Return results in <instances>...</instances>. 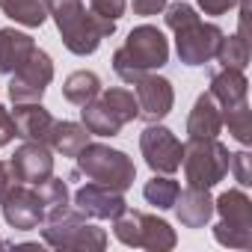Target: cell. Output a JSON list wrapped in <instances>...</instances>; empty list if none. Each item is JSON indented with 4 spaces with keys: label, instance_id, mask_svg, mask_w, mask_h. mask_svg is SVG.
I'll return each instance as SVG.
<instances>
[{
    "label": "cell",
    "instance_id": "cell-1",
    "mask_svg": "<svg viewBox=\"0 0 252 252\" xmlns=\"http://www.w3.org/2000/svg\"><path fill=\"white\" fill-rule=\"evenodd\" d=\"M48 15L54 18L63 45L77 57L95 54L98 45L116 33V21L95 15L83 6V0H48Z\"/></svg>",
    "mask_w": 252,
    "mask_h": 252
},
{
    "label": "cell",
    "instance_id": "cell-2",
    "mask_svg": "<svg viewBox=\"0 0 252 252\" xmlns=\"http://www.w3.org/2000/svg\"><path fill=\"white\" fill-rule=\"evenodd\" d=\"M166 27L175 33V51L184 65H205L214 60L222 30L217 24H205L190 3H166L163 9Z\"/></svg>",
    "mask_w": 252,
    "mask_h": 252
},
{
    "label": "cell",
    "instance_id": "cell-3",
    "mask_svg": "<svg viewBox=\"0 0 252 252\" xmlns=\"http://www.w3.org/2000/svg\"><path fill=\"white\" fill-rule=\"evenodd\" d=\"M166 63H169V42L152 24L134 27L128 33V39H125V45L113 54V71L125 83H134L143 74L163 68Z\"/></svg>",
    "mask_w": 252,
    "mask_h": 252
},
{
    "label": "cell",
    "instance_id": "cell-4",
    "mask_svg": "<svg viewBox=\"0 0 252 252\" xmlns=\"http://www.w3.org/2000/svg\"><path fill=\"white\" fill-rule=\"evenodd\" d=\"M83 116V128L95 137H116L128 122H134L140 116L137 110V98L131 89H101L98 98H92L89 104H83L80 110Z\"/></svg>",
    "mask_w": 252,
    "mask_h": 252
},
{
    "label": "cell",
    "instance_id": "cell-5",
    "mask_svg": "<svg viewBox=\"0 0 252 252\" xmlns=\"http://www.w3.org/2000/svg\"><path fill=\"white\" fill-rule=\"evenodd\" d=\"M77 175H86L89 181H98L104 187H113L119 193H125L134 178H137V166L134 160L119 152V149H110L104 143H86L80 152H77Z\"/></svg>",
    "mask_w": 252,
    "mask_h": 252
},
{
    "label": "cell",
    "instance_id": "cell-6",
    "mask_svg": "<svg viewBox=\"0 0 252 252\" xmlns=\"http://www.w3.org/2000/svg\"><path fill=\"white\" fill-rule=\"evenodd\" d=\"M42 237L54 249H77V252H101L107 249V231L86 222V217L71 205L63 214L45 220Z\"/></svg>",
    "mask_w": 252,
    "mask_h": 252
},
{
    "label": "cell",
    "instance_id": "cell-7",
    "mask_svg": "<svg viewBox=\"0 0 252 252\" xmlns=\"http://www.w3.org/2000/svg\"><path fill=\"white\" fill-rule=\"evenodd\" d=\"M113 234L125 246H140V249H149V252H169L178 243L175 228L166 220H158V217L143 214V211H125L122 217H116L113 220Z\"/></svg>",
    "mask_w": 252,
    "mask_h": 252
},
{
    "label": "cell",
    "instance_id": "cell-8",
    "mask_svg": "<svg viewBox=\"0 0 252 252\" xmlns=\"http://www.w3.org/2000/svg\"><path fill=\"white\" fill-rule=\"evenodd\" d=\"M214 214H220V222L214 225L217 243L228 249L252 246V202L243 190H225L220 199H214Z\"/></svg>",
    "mask_w": 252,
    "mask_h": 252
},
{
    "label": "cell",
    "instance_id": "cell-9",
    "mask_svg": "<svg viewBox=\"0 0 252 252\" xmlns=\"http://www.w3.org/2000/svg\"><path fill=\"white\" fill-rule=\"evenodd\" d=\"M228 149L214 137V140H187L184 146V175L187 187H202L211 190L228 175Z\"/></svg>",
    "mask_w": 252,
    "mask_h": 252
},
{
    "label": "cell",
    "instance_id": "cell-10",
    "mask_svg": "<svg viewBox=\"0 0 252 252\" xmlns=\"http://www.w3.org/2000/svg\"><path fill=\"white\" fill-rule=\"evenodd\" d=\"M51 80H54V63H51V57L42 48H36L12 71V80H9V98H12V104L42 101V95L51 86Z\"/></svg>",
    "mask_w": 252,
    "mask_h": 252
},
{
    "label": "cell",
    "instance_id": "cell-11",
    "mask_svg": "<svg viewBox=\"0 0 252 252\" xmlns=\"http://www.w3.org/2000/svg\"><path fill=\"white\" fill-rule=\"evenodd\" d=\"M140 152L149 163L152 172L158 175H172L181 169V158H184V146L175 140V134L163 125H149L140 134Z\"/></svg>",
    "mask_w": 252,
    "mask_h": 252
},
{
    "label": "cell",
    "instance_id": "cell-12",
    "mask_svg": "<svg viewBox=\"0 0 252 252\" xmlns=\"http://www.w3.org/2000/svg\"><path fill=\"white\" fill-rule=\"evenodd\" d=\"M134 98H137V110H140L137 119H143L146 125H155V122H160L172 113L175 89L166 77L149 71L140 80H134Z\"/></svg>",
    "mask_w": 252,
    "mask_h": 252
},
{
    "label": "cell",
    "instance_id": "cell-13",
    "mask_svg": "<svg viewBox=\"0 0 252 252\" xmlns=\"http://www.w3.org/2000/svg\"><path fill=\"white\" fill-rule=\"evenodd\" d=\"M9 175L12 181L18 184H42L45 178L54 175V152L48 143H36V140H27L24 146L15 149V155L9 158Z\"/></svg>",
    "mask_w": 252,
    "mask_h": 252
},
{
    "label": "cell",
    "instance_id": "cell-14",
    "mask_svg": "<svg viewBox=\"0 0 252 252\" xmlns=\"http://www.w3.org/2000/svg\"><path fill=\"white\" fill-rule=\"evenodd\" d=\"M0 208H3V220L15 231H33L45 222V208L39 202V193L30 190V184H15L0 196Z\"/></svg>",
    "mask_w": 252,
    "mask_h": 252
},
{
    "label": "cell",
    "instance_id": "cell-15",
    "mask_svg": "<svg viewBox=\"0 0 252 252\" xmlns=\"http://www.w3.org/2000/svg\"><path fill=\"white\" fill-rule=\"evenodd\" d=\"M74 208L83 217H92V220H116L128 211V202H125V196L119 190L92 181V184H86L74 193Z\"/></svg>",
    "mask_w": 252,
    "mask_h": 252
},
{
    "label": "cell",
    "instance_id": "cell-16",
    "mask_svg": "<svg viewBox=\"0 0 252 252\" xmlns=\"http://www.w3.org/2000/svg\"><path fill=\"white\" fill-rule=\"evenodd\" d=\"M172 208L184 228H205L214 217V196H211V190L187 187V190H178V199Z\"/></svg>",
    "mask_w": 252,
    "mask_h": 252
},
{
    "label": "cell",
    "instance_id": "cell-17",
    "mask_svg": "<svg viewBox=\"0 0 252 252\" xmlns=\"http://www.w3.org/2000/svg\"><path fill=\"white\" fill-rule=\"evenodd\" d=\"M12 122H15V137L36 140V143H48L54 116L42 107V101H27V104H15Z\"/></svg>",
    "mask_w": 252,
    "mask_h": 252
},
{
    "label": "cell",
    "instance_id": "cell-18",
    "mask_svg": "<svg viewBox=\"0 0 252 252\" xmlns=\"http://www.w3.org/2000/svg\"><path fill=\"white\" fill-rule=\"evenodd\" d=\"M220 131H222V113L211 98V92H202L187 116V134L190 140H214L220 137Z\"/></svg>",
    "mask_w": 252,
    "mask_h": 252
},
{
    "label": "cell",
    "instance_id": "cell-19",
    "mask_svg": "<svg viewBox=\"0 0 252 252\" xmlns=\"http://www.w3.org/2000/svg\"><path fill=\"white\" fill-rule=\"evenodd\" d=\"M208 92L217 101V107L225 110V107H234V104L246 101L249 80L237 68H217V71H211V89Z\"/></svg>",
    "mask_w": 252,
    "mask_h": 252
},
{
    "label": "cell",
    "instance_id": "cell-20",
    "mask_svg": "<svg viewBox=\"0 0 252 252\" xmlns=\"http://www.w3.org/2000/svg\"><path fill=\"white\" fill-rule=\"evenodd\" d=\"M33 51H36L33 36L18 33L12 27H3L0 30V74H12Z\"/></svg>",
    "mask_w": 252,
    "mask_h": 252
},
{
    "label": "cell",
    "instance_id": "cell-21",
    "mask_svg": "<svg viewBox=\"0 0 252 252\" xmlns=\"http://www.w3.org/2000/svg\"><path fill=\"white\" fill-rule=\"evenodd\" d=\"M89 137L92 134L83 128V125H77V122H57L54 119L51 134H48V146H51V152H57L63 158H77V152L89 143Z\"/></svg>",
    "mask_w": 252,
    "mask_h": 252
},
{
    "label": "cell",
    "instance_id": "cell-22",
    "mask_svg": "<svg viewBox=\"0 0 252 252\" xmlns=\"http://www.w3.org/2000/svg\"><path fill=\"white\" fill-rule=\"evenodd\" d=\"M0 12L9 15L15 24L42 27L48 21V0H0Z\"/></svg>",
    "mask_w": 252,
    "mask_h": 252
},
{
    "label": "cell",
    "instance_id": "cell-23",
    "mask_svg": "<svg viewBox=\"0 0 252 252\" xmlns=\"http://www.w3.org/2000/svg\"><path fill=\"white\" fill-rule=\"evenodd\" d=\"M98 92H101V77L95 71H86V68L68 74L65 83H63V98L68 104H77V107H83L92 98H98Z\"/></svg>",
    "mask_w": 252,
    "mask_h": 252
},
{
    "label": "cell",
    "instance_id": "cell-24",
    "mask_svg": "<svg viewBox=\"0 0 252 252\" xmlns=\"http://www.w3.org/2000/svg\"><path fill=\"white\" fill-rule=\"evenodd\" d=\"M36 193H39V202L45 208V220L63 214L65 208H71V199H68V187L63 178H45L42 184H36Z\"/></svg>",
    "mask_w": 252,
    "mask_h": 252
},
{
    "label": "cell",
    "instance_id": "cell-25",
    "mask_svg": "<svg viewBox=\"0 0 252 252\" xmlns=\"http://www.w3.org/2000/svg\"><path fill=\"white\" fill-rule=\"evenodd\" d=\"M214 60H217L222 68H237V71H243V68L249 65V42H246L243 36H225V33H222Z\"/></svg>",
    "mask_w": 252,
    "mask_h": 252
},
{
    "label": "cell",
    "instance_id": "cell-26",
    "mask_svg": "<svg viewBox=\"0 0 252 252\" xmlns=\"http://www.w3.org/2000/svg\"><path fill=\"white\" fill-rule=\"evenodd\" d=\"M220 113H222V125H228V134L240 146H249L252 143V110H249V101H240V104L225 107Z\"/></svg>",
    "mask_w": 252,
    "mask_h": 252
},
{
    "label": "cell",
    "instance_id": "cell-27",
    "mask_svg": "<svg viewBox=\"0 0 252 252\" xmlns=\"http://www.w3.org/2000/svg\"><path fill=\"white\" fill-rule=\"evenodd\" d=\"M178 181L175 178H169V175H155L146 187H143V196H146V202L149 205H155L158 211H169L172 205H175V199H178Z\"/></svg>",
    "mask_w": 252,
    "mask_h": 252
},
{
    "label": "cell",
    "instance_id": "cell-28",
    "mask_svg": "<svg viewBox=\"0 0 252 252\" xmlns=\"http://www.w3.org/2000/svg\"><path fill=\"white\" fill-rule=\"evenodd\" d=\"M89 9L107 21H119L128 9V0H89Z\"/></svg>",
    "mask_w": 252,
    "mask_h": 252
},
{
    "label": "cell",
    "instance_id": "cell-29",
    "mask_svg": "<svg viewBox=\"0 0 252 252\" xmlns=\"http://www.w3.org/2000/svg\"><path fill=\"white\" fill-rule=\"evenodd\" d=\"M249 163H252L249 152H234V155L228 158V169L234 172V178H237L240 187H249V184H252V169H249Z\"/></svg>",
    "mask_w": 252,
    "mask_h": 252
},
{
    "label": "cell",
    "instance_id": "cell-30",
    "mask_svg": "<svg viewBox=\"0 0 252 252\" xmlns=\"http://www.w3.org/2000/svg\"><path fill=\"white\" fill-rule=\"evenodd\" d=\"M12 140H15V122H12V116L6 113V107L0 104V149L9 146Z\"/></svg>",
    "mask_w": 252,
    "mask_h": 252
},
{
    "label": "cell",
    "instance_id": "cell-31",
    "mask_svg": "<svg viewBox=\"0 0 252 252\" xmlns=\"http://www.w3.org/2000/svg\"><path fill=\"white\" fill-rule=\"evenodd\" d=\"M231 6H237V0H199V9L205 15H225Z\"/></svg>",
    "mask_w": 252,
    "mask_h": 252
},
{
    "label": "cell",
    "instance_id": "cell-32",
    "mask_svg": "<svg viewBox=\"0 0 252 252\" xmlns=\"http://www.w3.org/2000/svg\"><path fill=\"white\" fill-rule=\"evenodd\" d=\"M166 9V0H134V12L137 15H158V12H163Z\"/></svg>",
    "mask_w": 252,
    "mask_h": 252
},
{
    "label": "cell",
    "instance_id": "cell-33",
    "mask_svg": "<svg viewBox=\"0 0 252 252\" xmlns=\"http://www.w3.org/2000/svg\"><path fill=\"white\" fill-rule=\"evenodd\" d=\"M9 187H12V175H9V166H6L3 160H0V196H3Z\"/></svg>",
    "mask_w": 252,
    "mask_h": 252
},
{
    "label": "cell",
    "instance_id": "cell-34",
    "mask_svg": "<svg viewBox=\"0 0 252 252\" xmlns=\"http://www.w3.org/2000/svg\"><path fill=\"white\" fill-rule=\"evenodd\" d=\"M0 246H3V240H0Z\"/></svg>",
    "mask_w": 252,
    "mask_h": 252
}]
</instances>
